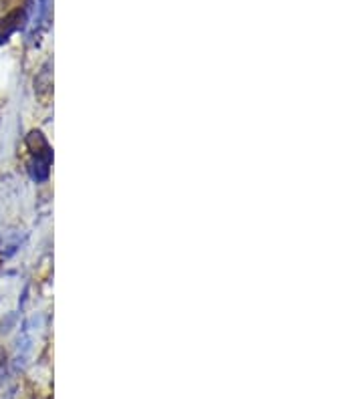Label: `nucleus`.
I'll return each mask as SVG.
<instances>
[{
	"mask_svg": "<svg viewBox=\"0 0 363 399\" xmlns=\"http://www.w3.org/2000/svg\"><path fill=\"white\" fill-rule=\"evenodd\" d=\"M27 146L30 149L29 174L30 177L41 184L49 179L51 174V163H53V149L41 132H32L27 139Z\"/></svg>",
	"mask_w": 363,
	"mask_h": 399,
	"instance_id": "f257e3e1",
	"label": "nucleus"
},
{
	"mask_svg": "<svg viewBox=\"0 0 363 399\" xmlns=\"http://www.w3.org/2000/svg\"><path fill=\"white\" fill-rule=\"evenodd\" d=\"M27 20H29V4L20 6V8H15L13 13H8V15L4 16L0 20V44L6 43L16 30L25 29Z\"/></svg>",
	"mask_w": 363,
	"mask_h": 399,
	"instance_id": "f03ea898",
	"label": "nucleus"
},
{
	"mask_svg": "<svg viewBox=\"0 0 363 399\" xmlns=\"http://www.w3.org/2000/svg\"><path fill=\"white\" fill-rule=\"evenodd\" d=\"M51 13V0H39V18H37V25H43Z\"/></svg>",
	"mask_w": 363,
	"mask_h": 399,
	"instance_id": "7ed1b4c3",
	"label": "nucleus"
}]
</instances>
